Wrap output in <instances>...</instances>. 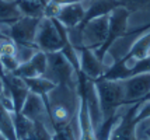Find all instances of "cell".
I'll use <instances>...</instances> for the list:
<instances>
[{
	"instance_id": "cell-1",
	"label": "cell",
	"mask_w": 150,
	"mask_h": 140,
	"mask_svg": "<svg viewBox=\"0 0 150 140\" xmlns=\"http://www.w3.org/2000/svg\"><path fill=\"white\" fill-rule=\"evenodd\" d=\"M96 91L100 101L103 120L110 119L118 113V109L125 105V91L122 80H107L98 77L94 80Z\"/></svg>"
},
{
	"instance_id": "cell-2",
	"label": "cell",
	"mask_w": 150,
	"mask_h": 140,
	"mask_svg": "<svg viewBox=\"0 0 150 140\" xmlns=\"http://www.w3.org/2000/svg\"><path fill=\"white\" fill-rule=\"evenodd\" d=\"M131 11L124 6H119L117 8H114L110 13V27H108V34H107V39L101 45V48H98L94 51V53L98 59L104 60L105 55L110 52V49L112 45L117 42L119 38H124L128 31V20H129Z\"/></svg>"
},
{
	"instance_id": "cell-3",
	"label": "cell",
	"mask_w": 150,
	"mask_h": 140,
	"mask_svg": "<svg viewBox=\"0 0 150 140\" xmlns=\"http://www.w3.org/2000/svg\"><path fill=\"white\" fill-rule=\"evenodd\" d=\"M108 15L94 18V20L86 23L83 27L74 28L79 35V46L88 48L91 51L101 48V45L107 39V34H108V27H110Z\"/></svg>"
},
{
	"instance_id": "cell-4",
	"label": "cell",
	"mask_w": 150,
	"mask_h": 140,
	"mask_svg": "<svg viewBox=\"0 0 150 140\" xmlns=\"http://www.w3.org/2000/svg\"><path fill=\"white\" fill-rule=\"evenodd\" d=\"M48 56V69L46 74H52L48 79L58 84H66L73 90L77 88V72L74 67L70 65V62L66 59L62 52H53V53H46Z\"/></svg>"
},
{
	"instance_id": "cell-5",
	"label": "cell",
	"mask_w": 150,
	"mask_h": 140,
	"mask_svg": "<svg viewBox=\"0 0 150 140\" xmlns=\"http://www.w3.org/2000/svg\"><path fill=\"white\" fill-rule=\"evenodd\" d=\"M34 42H35V45L39 51H42L45 53L60 52L62 48H63V41H62L60 34L56 30L52 20L48 18V17L41 18Z\"/></svg>"
},
{
	"instance_id": "cell-6",
	"label": "cell",
	"mask_w": 150,
	"mask_h": 140,
	"mask_svg": "<svg viewBox=\"0 0 150 140\" xmlns=\"http://www.w3.org/2000/svg\"><path fill=\"white\" fill-rule=\"evenodd\" d=\"M41 18L21 15L18 20L8 25L6 35L13 41L17 46H30L35 45V34L38 30Z\"/></svg>"
},
{
	"instance_id": "cell-7",
	"label": "cell",
	"mask_w": 150,
	"mask_h": 140,
	"mask_svg": "<svg viewBox=\"0 0 150 140\" xmlns=\"http://www.w3.org/2000/svg\"><path fill=\"white\" fill-rule=\"evenodd\" d=\"M125 91V104H135L150 94V73L135 74L122 80Z\"/></svg>"
},
{
	"instance_id": "cell-8",
	"label": "cell",
	"mask_w": 150,
	"mask_h": 140,
	"mask_svg": "<svg viewBox=\"0 0 150 140\" xmlns=\"http://www.w3.org/2000/svg\"><path fill=\"white\" fill-rule=\"evenodd\" d=\"M140 102H135L132 107L128 108V111L119 116L117 125L114 126L110 136V140H139L136 136V126L135 115Z\"/></svg>"
},
{
	"instance_id": "cell-9",
	"label": "cell",
	"mask_w": 150,
	"mask_h": 140,
	"mask_svg": "<svg viewBox=\"0 0 150 140\" xmlns=\"http://www.w3.org/2000/svg\"><path fill=\"white\" fill-rule=\"evenodd\" d=\"M3 83H4V94L8 97L14 107L13 113H20L23 109V105L25 102L27 97L30 94V90L27 87L25 81L20 79L11 73H6L3 76Z\"/></svg>"
},
{
	"instance_id": "cell-10",
	"label": "cell",
	"mask_w": 150,
	"mask_h": 140,
	"mask_svg": "<svg viewBox=\"0 0 150 140\" xmlns=\"http://www.w3.org/2000/svg\"><path fill=\"white\" fill-rule=\"evenodd\" d=\"M21 113L25 118H28L30 120H33V122L44 123L48 127L52 126L49 113H48V109H46V105H45V102H44V98L41 95H37V94H34V93L28 94L25 102L23 105Z\"/></svg>"
},
{
	"instance_id": "cell-11",
	"label": "cell",
	"mask_w": 150,
	"mask_h": 140,
	"mask_svg": "<svg viewBox=\"0 0 150 140\" xmlns=\"http://www.w3.org/2000/svg\"><path fill=\"white\" fill-rule=\"evenodd\" d=\"M46 69H48V56L45 52L37 51L30 60L20 63V66L11 74L20 79H33V77L45 76Z\"/></svg>"
},
{
	"instance_id": "cell-12",
	"label": "cell",
	"mask_w": 150,
	"mask_h": 140,
	"mask_svg": "<svg viewBox=\"0 0 150 140\" xmlns=\"http://www.w3.org/2000/svg\"><path fill=\"white\" fill-rule=\"evenodd\" d=\"M79 72H81L88 79L96 80L104 74L105 67L103 62L96 56L94 51L80 46L79 48Z\"/></svg>"
},
{
	"instance_id": "cell-13",
	"label": "cell",
	"mask_w": 150,
	"mask_h": 140,
	"mask_svg": "<svg viewBox=\"0 0 150 140\" xmlns=\"http://www.w3.org/2000/svg\"><path fill=\"white\" fill-rule=\"evenodd\" d=\"M86 14V8L83 6V1H79V3H72V4H66L62 6L59 13L56 14V18L59 23H62L66 28H76L81 24V21L84 18Z\"/></svg>"
},
{
	"instance_id": "cell-14",
	"label": "cell",
	"mask_w": 150,
	"mask_h": 140,
	"mask_svg": "<svg viewBox=\"0 0 150 140\" xmlns=\"http://www.w3.org/2000/svg\"><path fill=\"white\" fill-rule=\"evenodd\" d=\"M119 6H122L121 0H93L90 7L86 8V14L83 21H81V24L76 28L83 27L86 23L94 20V18L103 17V15H108L114 8H117Z\"/></svg>"
},
{
	"instance_id": "cell-15",
	"label": "cell",
	"mask_w": 150,
	"mask_h": 140,
	"mask_svg": "<svg viewBox=\"0 0 150 140\" xmlns=\"http://www.w3.org/2000/svg\"><path fill=\"white\" fill-rule=\"evenodd\" d=\"M25 81L27 87L30 90V93H34L37 95H41L42 98H45L48 94L52 90L56 88L58 83L52 81L51 79H48L45 76H39V77H33V79H23Z\"/></svg>"
},
{
	"instance_id": "cell-16",
	"label": "cell",
	"mask_w": 150,
	"mask_h": 140,
	"mask_svg": "<svg viewBox=\"0 0 150 140\" xmlns=\"http://www.w3.org/2000/svg\"><path fill=\"white\" fill-rule=\"evenodd\" d=\"M45 6V0H17V7H18L20 13L21 15H25V17L42 18Z\"/></svg>"
},
{
	"instance_id": "cell-17",
	"label": "cell",
	"mask_w": 150,
	"mask_h": 140,
	"mask_svg": "<svg viewBox=\"0 0 150 140\" xmlns=\"http://www.w3.org/2000/svg\"><path fill=\"white\" fill-rule=\"evenodd\" d=\"M0 133L7 140H17L16 129L13 123V113L7 111L0 101Z\"/></svg>"
},
{
	"instance_id": "cell-18",
	"label": "cell",
	"mask_w": 150,
	"mask_h": 140,
	"mask_svg": "<svg viewBox=\"0 0 150 140\" xmlns=\"http://www.w3.org/2000/svg\"><path fill=\"white\" fill-rule=\"evenodd\" d=\"M21 17L17 0H0V21L13 24Z\"/></svg>"
},
{
	"instance_id": "cell-19",
	"label": "cell",
	"mask_w": 150,
	"mask_h": 140,
	"mask_svg": "<svg viewBox=\"0 0 150 140\" xmlns=\"http://www.w3.org/2000/svg\"><path fill=\"white\" fill-rule=\"evenodd\" d=\"M142 73H150V55H147L143 59L137 60L136 63L129 69L128 77L135 76V74H142ZM128 77H126V79H128Z\"/></svg>"
},
{
	"instance_id": "cell-20",
	"label": "cell",
	"mask_w": 150,
	"mask_h": 140,
	"mask_svg": "<svg viewBox=\"0 0 150 140\" xmlns=\"http://www.w3.org/2000/svg\"><path fill=\"white\" fill-rule=\"evenodd\" d=\"M149 118H150V100H146L142 101L139 108H137V112L135 115V122L139 125L140 122L149 119Z\"/></svg>"
},
{
	"instance_id": "cell-21",
	"label": "cell",
	"mask_w": 150,
	"mask_h": 140,
	"mask_svg": "<svg viewBox=\"0 0 150 140\" xmlns=\"http://www.w3.org/2000/svg\"><path fill=\"white\" fill-rule=\"evenodd\" d=\"M0 63H1L6 73H13L20 66V62L16 55H13V56H0Z\"/></svg>"
},
{
	"instance_id": "cell-22",
	"label": "cell",
	"mask_w": 150,
	"mask_h": 140,
	"mask_svg": "<svg viewBox=\"0 0 150 140\" xmlns=\"http://www.w3.org/2000/svg\"><path fill=\"white\" fill-rule=\"evenodd\" d=\"M122 6L126 7L129 11H136L140 8L150 7V0H122Z\"/></svg>"
},
{
	"instance_id": "cell-23",
	"label": "cell",
	"mask_w": 150,
	"mask_h": 140,
	"mask_svg": "<svg viewBox=\"0 0 150 140\" xmlns=\"http://www.w3.org/2000/svg\"><path fill=\"white\" fill-rule=\"evenodd\" d=\"M17 52V45L11 39L0 41V56H13Z\"/></svg>"
},
{
	"instance_id": "cell-24",
	"label": "cell",
	"mask_w": 150,
	"mask_h": 140,
	"mask_svg": "<svg viewBox=\"0 0 150 140\" xmlns=\"http://www.w3.org/2000/svg\"><path fill=\"white\" fill-rule=\"evenodd\" d=\"M144 134H146V137H147V140H150V127H149V129H146V130H144Z\"/></svg>"
},
{
	"instance_id": "cell-25",
	"label": "cell",
	"mask_w": 150,
	"mask_h": 140,
	"mask_svg": "<svg viewBox=\"0 0 150 140\" xmlns=\"http://www.w3.org/2000/svg\"><path fill=\"white\" fill-rule=\"evenodd\" d=\"M0 140H7V139H6V137H4V136H3L1 133H0Z\"/></svg>"
},
{
	"instance_id": "cell-26",
	"label": "cell",
	"mask_w": 150,
	"mask_h": 140,
	"mask_svg": "<svg viewBox=\"0 0 150 140\" xmlns=\"http://www.w3.org/2000/svg\"><path fill=\"white\" fill-rule=\"evenodd\" d=\"M146 100H150V94H149V95H147V97H146V98H144L143 101H146Z\"/></svg>"
},
{
	"instance_id": "cell-27",
	"label": "cell",
	"mask_w": 150,
	"mask_h": 140,
	"mask_svg": "<svg viewBox=\"0 0 150 140\" xmlns=\"http://www.w3.org/2000/svg\"><path fill=\"white\" fill-rule=\"evenodd\" d=\"M121 1H122V0H121Z\"/></svg>"
},
{
	"instance_id": "cell-28",
	"label": "cell",
	"mask_w": 150,
	"mask_h": 140,
	"mask_svg": "<svg viewBox=\"0 0 150 140\" xmlns=\"http://www.w3.org/2000/svg\"><path fill=\"white\" fill-rule=\"evenodd\" d=\"M91 1H93V0H91Z\"/></svg>"
},
{
	"instance_id": "cell-29",
	"label": "cell",
	"mask_w": 150,
	"mask_h": 140,
	"mask_svg": "<svg viewBox=\"0 0 150 140\" xmlns=\"http://www.w3.org/2000/svg\"><path fill=\"white\" fill-rule=\"evenodd\" d=\"M6 24H7V23H6Z\"/></svg>"
}]
</instances>
